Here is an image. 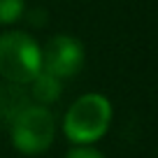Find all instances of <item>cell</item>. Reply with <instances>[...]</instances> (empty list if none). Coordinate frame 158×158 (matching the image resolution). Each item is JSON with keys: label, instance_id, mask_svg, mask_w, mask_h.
Segmentation results:
<instances>
[{"label": "cell", "instance_id": "cell-6", "mask_svg": "<svg viewBox=\"0 0 158 158\" xmlns=\"http://www.w3.org/2000/svg\"><path fill=\"white\" fill-rule=\"evenodd\" d=\"M23 0H0V23H12L23 14Z\"/></svg>", "mask_w": 158, "mask_h": 158}, {"label": "cell", "instance_id": "cell-4", "mask_svg": "<svg viewBox=\"0 0 158 158\" xmlns=\"http://www.w3.org/2000/svg\"><path fill=\"white\" fill-rule=\"evenodd\" d=\"M42 54V70L58 79H68L81 70L84 65V47L72 35H54L40 49Z\"/></svg>", "mask_w": 158, "mask_h": 158}, {"label": "cell", "instance_id": "cell-1", "mask_svg": "<svg viewBox=\"0 0 158 158\" xmlns=\"http://www.w3.org/2000/svg\"><path fill=\"white\" fill-rule=\"evenodd\" d=\"M112 123V105L100 93L77 98L63 116V133L74 144H93Z\"/></svg>", "mask_w": 158, "mask_h": 158}, {"label": "cell", "instance_id": "cell-5", "mask_svg": "<svg viewBox=\"0 0 158 158\" xmlns=\"http://www.w3.org/2000/svg\"><path fill=\"white\" fill-rule=\"evenodd\" d=\"M33 84V98L37 100L40 105H51L60 98L63 93V86H60V79L54 77V74L44 72V70H40L37 77L30 81Z\"/></svg>", "mask_w": 158, "mask_h": 158}, {"label": "cell", "instance_id": "cell-7", "mask_svg": "<svg viewBox=\"0 0 158 158\" xmlns=\"http://www.w3.org/2000/svg\"><path fill=\"white\" fill-rule=\"evenodd\" d=\"M65 158H105V156L95 147H91V144H77V147H72L68 151Z\"/></svg>", "mask_w": 158, "mask_h": 158}, {"label": "cell", "instance_id": "cell-3", "mask_svg": "<svg viewBox=\"0 0 158 158\" xmlns=\"http://www.w3.org/2000/svg\"><path fill=\"white\" fill-rule=\"evenodd\" d=\"M12 144L26 156H37L54 142L56 123L44 105H23L10 123Z\"/></svg>", "mask_w": 158, "mask_h": 158}, {"label": "cell", "instance_id": "cell-2", "mask_svg": "<svg viewBox=\"0 0 158 158\" xmlns=\"http://www.w3.org/2000/svg\"><path fill=\"white\" fill-rule=\"evenodd\" d=\"M40 70L42 54L28 33L10 30L0 35V77L10 84H30Z\"/></svg>", "mask_w": 158, "mask_h": 158}]
</instances>
